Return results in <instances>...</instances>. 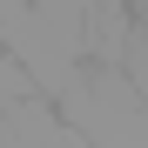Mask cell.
Masks as SVG:
<instances>
[{
    "mask_svg": "<svg viewBox=\"0 0 148 148\" xmlns=\"http://www.w3.org/2000/svg\"><path fill=\"white\" fill-rule=\"evenodd\" d=\"M67 128L94 148H148V94L135 88L128 61H81L74 81L54 94Z\"/></svg>",
    "mask_w": 148,
    "mask_h": 148,
    "instance_id": "6da1fadb",
    "label": "cell"
},
{
    "mask_svg": "<svg viewBox=\"0 0 148 148\" xmlns=\"http://www.w3.org/2000/svg\"><path fill=\"white\" fill-rule=\"evenodd\" d=\"M88 27H94V0H34L14 20L7 47L34 67V81L47 94H61L74 81V67L88 61Z\"/></svg>",
    "mask_w": 148,
    "mask_h": 148,
    "instance_id": "7a4b0ae2",
    "label": "cell"
},
{
    "mask_svg": "<svg viewBox=\"0 0 148 148\" xmlns=\"http://www.w3.org/2000/svg\"><path fill=\"white\" fill-rule=\"evenodd\" d=\"M0 148H81V135L67 128L54 94H34V101L0 114Z\"/></svg>",
    "mask_w": 148,
    "mask_h": 148,
    "instance_id": "3957f363",
    "label": "cell"
},
{
    "mask_svg": "<svg viewBox=\"0 0 148 148\" xmlns=\"http://www.w3.org/2000/svg\"><path fill=\"white\" fill-rule=\"evenodd\" d=\"M141 27L135 0H94V27H88V54L94 61H128V40Z\"/></svg>",
    "mask_w": 148,
    "mask_h": 148,
    "instance_id": "277c9868",
    "label": "cell"
},
{
    "mask_svg": "<svg viewBox=\"0 0 148 148\" xmlns=\"http://www.w3.org/2000/svg\"><path fill=\"white\" fill-rule=\"evenodd\" d=\"M34 94H47L40 81H34V67L14 54V47H0V114L7 108H20V101H34Z\"/></svg>",
    "mask_w": 148,
    "mask_h": 148,
    "instance_id": "5b68a950",
    "label": "cell"
},
{
    "mask_svg": "<svg viewBox=\"0 0 148 148\" xmlns=\"http://www.w3.org/2000/svg\"><path fill=\"white\" fill-rule=\"evenodd\" d=\"M128 74H135V88L148 94V20L135 27V40H128Z\"/></svg>",
    "mask_w": 148,
    "mask_h": 148,
    "instance_id": "8992f818",
    "label": "cell"
},
{
    "mask_svg": "<svg viewBox=\"0 0 148 148\" xmlns=\"http://www.w3.org/2000/svg\"><path fill=\"white\" fill-rule=\"evenodd\" d=\"M135 14H141V20H148V0H135Z\"/></svg>",
    "mask_w": 148,
    "mask_h": 148,
    "instance_id": "52a82bcc",
    "label": "cell"
}]
</instances>
